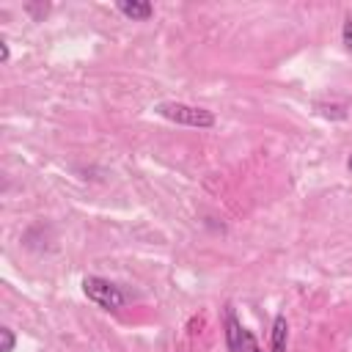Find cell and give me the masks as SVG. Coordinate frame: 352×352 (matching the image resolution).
<instances>
[{"mask_svg": "<svg viewBox=\"0 0 352 352\" xmlns=\"http://www.w3.org/2000/svg\"><path fill=\"white\" fill-rule=\"evenodd\" d=\"M154 113L165 121L182 124V126H198V129L214 126V116L209 110L195 107V104H184V102H160V104H154Z\"/></svg>", "mask_w": 352, "mask_h": 352, "instance_id": "obj_1", "label": "cell"}, {"mask_svg": "<svg viewBox=\"0 0 352 352\" xmlns=\"http://www.w3.org/2000/svg\"><path fill=\"white\" fill-rule=\"evenodd\" d=\"M82 294L104 311H118L126 302V294L121 292V286H116V283H110L107 278H99V275L82 278Z\"/></svg>", "mask_w": 352, "mask_h": 352, "instance_id": "obj_2", "label": "cell"}, {"mask_svg": "<svg viewBox=\"0 0 352 352\" xmlns=\"http://www.w3.org/2000/svg\"><path fill=\"white\" fill-rule=\"evenodd\" d=\"M116 8H118L126 19H132V22H146V19L154 14L151 3H146V0H118Z\"/></svg>", "mask_w": 352, "mask_h": 352, "instance_id": "obj_3", "label": "cell"}, {"mask_svg": "<svg viewBox=\"0 0 352 352\" xmlns=\"http://www.w3.org/2000/svg\"><path fill=\"white\" fill-rule=\"evenodd\" d=\"M242 330H245V327L239 324V319H236L234 308H231V305H226V346H228V352H239Z\"/></svg>", "mask_w": 352, "mask_h": 352, "instance_id": "obj_4", "label": "cell"}, {"mask_svg": "<svg viewBox=\"0 0 352 352\" xmlns=\"http://www.w3.org/2000/svg\"><path fill=\"white\" fill-rule=\"evenodd\" d=\"M286 341H289V322L283 314H278L272 319V333H270V352H286Z\"/></svg>", "mask_w": 352, "mask_h": 352, "instance_id": "obj_5", "label": "cell"}, {"mask_svg": "<svg viewBox=\"0 0 352 352\" xmlns=\"http://www.w3.org/2000/svg\"><path fill=\"white\" fill-rule=\"evenodd\" d=\"M316 110H319L324 118H336V121H344V118H346V107H344V104H324V102H319Z\"/></svg>", "mask_w": 352, "mask_h": 352, "instance_id": "obj_6", "label": "cell"}, {"mask_svg": "<svg viewBox=\"0 0 352 352\" xmlns=\"http://www.w3.org/2000/svg\"><path fill=\"white\" fill-rule=\"evenodd\" d=\"M14 344H16L14 330L11 327H0V352H14Z\"/></svg>", "mask_w": 352, "mask_h": 352, "instance_id": "obj_7", "label": "cell"}, {"mask_svg": "<svg viewBox=\"0 0 352 352\" xmlns=\"http://www.w3.org/2000/svg\"><path fill=\"white\" fill-rule=\"evenodd\" d=\"M239 352H261V346H258V341H256V336H253L250 330H242V344H239Z\"/></svg>", "mask_w": 352, "mask_h": 352, "instance_id": "obj_8", "label": "cell"}, {"mask_svg": "<svg viewBox=\"0 0 352 352\" xmlns=\"http://www.w3.org/2000/svg\"><path fill=\"white\" fill-rule=\"evenodd\" d=\"M25 11H28L36 22H41V19L47 16V11H50V3H28V6H25Z\"/></svg>", "mask_w": 352, "mask_h": 352, "instance_id": "obj_9", "label": "cell"}, {"mask_svg": "<svg viewBox=\"0 0 352 352\" xmlns=\"http://www.w3.org/2000/svg\"><path fill=\"white\" fill-rule=\"evenodd\" d=\"M341 38H344V47L352 52V14L344 19V28H341Z\"/></svg>", "mask_w": 352, "mask_h": 352, "instance_id": "obj_10", "label": "cell"}, {"mask_svg": "<svg viewBox=\"0 0 352 352\" xmlns=\"http://www.w3.org/2000/svg\"><path fill=\"white\" fill-rule=\"evenodd\" d=\"M8 58H11V50H8V41H6V38H0V60H3V63H8Z\"/></svg>", "mask_w": 352, "mask_h": 352, "instance_id": "obj_11", "label": "cell"}, {"mask_svg": "<svg viewBox=\"0 0 352 352\" xmlns=\"http://www.w3.org/2000/svg\"><path fill=\"white\" fill-rule=\"evenodd\" d=\"M346 170H349V173H352V154H349V157H346Z\"/></svg>", "mask_w": 352, "mask_h": 352, "instance_id": "obj_12", "label": "cell"}]
</instances>
